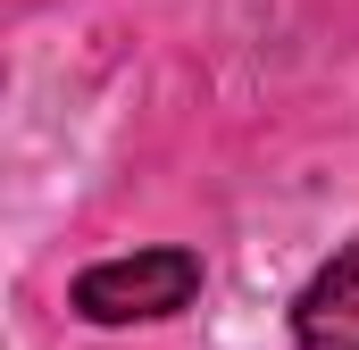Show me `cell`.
<instances>
[{
    "mask_svg": "<svg viewBox=\"0 0 359 350\" xmlns=\"http://www.w3.org/2000/svg\"><path fill=\"white\" fill-rule=\"evenodd\" d=\"M201 292V259L192 251H134V259H100L76 275V317L92 326H159L192 309Z\"/></svg>",
    "mask_w": 359,
    "mask_h": 350,
    "instance_id": "obj_1",
    "label": "cell"
},
{
    "mask_svg": "<svg viewBox=\"0 0 359 350\" xmlns=\"http://www.w3.org/2000/svg\"><path fill=\"white\" fill-rule=\"evenodd\" d=\"M292 342L301 350H359V242H343L292 300Z\"/></svg>",
    "mask_w": 359,
    "mask_h": 350,
    "instance_id": "obj_2",
    "label": "cell"
}]
</instances>
